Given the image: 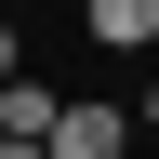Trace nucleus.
<instances>
[{
	"instance_id": "obj_3",
	"label": "nucleus",
	"mask_w": 159,
	"mask_h": 159,
	"mask_svg": "<svg viewBox=\"0 0 159 159\" xmlns=\"http://www.w3.org/2000/svg\"><path fill=\"white\" fill-rule=\"evenodd\" d=\"M53 119H66V93H40V80H0V133H40V146H53Z\"/></svg>"
},
{
	"instance_id": "obj_1",
	"label": "nucleus",
	"mask_w": 159,
	"mask_h": 159,
	"mask_svg": "<svg viewBox=\"0 0 159 159\" xmlns=\"http://www.w3.org/2000/svg\"><path fill=\"white\" fill-rule=\"evenodd\" d=\"M119 146H133L119 106H66V119H53V159H119Z\"/></svg>"
},
{
	"instance_id": "obj_4",
	"label": "nucleus",
	"mask_w": 159,
	"mask_h": 159,
	"mask_svg": "<svg viewBox=\"0 0 159 159\" xmlns=\"http://www.w3.org/2000/svg\"><path fill=\"white\" fill-rule=\"evenodd\" d=\"M0 159H53V146H40V133H0Z\"/></svg>"
},
{
	"instance_id": "obj_2",
	"label": "nucleus",
	"mask_w": 159,
	"mask_h": 159,
	"mask_svg": "<svg viewBox=\"0 0 159 159\" xmlns=\"http://www.w3.org/2000/svg\"><path fill=\"white\" fill-rule=\"evenodd\" d=\"M80 27L106 40V53H146L159 40V0H80Z\"/></svg>"
},
{
	"instance_id": "obj_5",
	"label": "nucleus",
	"mask_w": 159,
	"mask_h": 159,
	"mask_svg": "<svg viewBox=\"0 0 159 159\" xmlns=\"http://www.w3.org/2000/svg\"><path fill=\"white\" fill-rule=\"evenodd\" d=\"M0 80H13V27H0Z\"/></svg>"
}]
</instances>
